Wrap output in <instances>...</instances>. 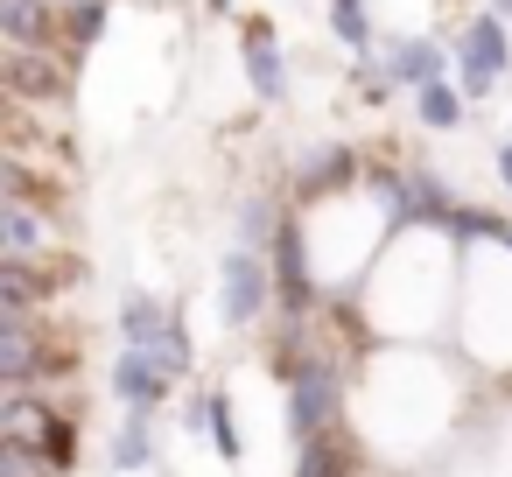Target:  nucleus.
I'll list each match as a JSON object with an SVG mask.
<instances>
[{"label":"nucleus","instance_id":"nucleus-27","mask_svg":"<svg viewBox=\"0 0 512 477\" xmlns=\"http://www.w3.org/2000/svg\"><path fill=\"white\" fill-rule=\"evenodd\" d=\"M491 15H505V22H512V0H491Z\"/></svg>","mask_w":512,"mask_h":477},{"label":"nucleus","instance_id":"nucleus-16","mask_svg":"<svg viewBox=\"0 0 512 477\" xmlns=\"http://www.w3.org/2000/svg\"><path fill=\"white\" fill-rule=\"evenodd\" d=\"M414 106H421V127H435V134H456V127L470 120V92H463V85H449V78L421 85V92H414Z\"/></svg>","mask_w":512,"mask_h":477},{"label":"nucleus","instance_id":"nucleus-13","mask_svg":"<svg viewBox=\"0 0 512 477\" xmlns=\"http://www.w3.org/2000/svg\"><path fill=\"white\" fill-rule=\"evenodd\" d=\"M57 29H64L57 0H0V36H8V50H50Z\"/></svg>","mask_w":512,"mask_h":477},{"label":"nucleus","instance_id":"nucleus-20","mask_svg":"<svg viewBox=\"0 0 512 477\" xmlns=\"http://www.w3.org/2000/svg\"><path fill=\"white\" fill-rule=\"evenodd\" d=\"M155 442H148V414H127V428L113 435V470H148Z\"/></svg>","mask_w":512,"mask_h":477},{"label":"nucleus","instance_id":"nucleus-26","mask_svg":"<svg viewBox=\"0 0 512 477\" xmlns=\"http://www.w3.org/2000/svg\"><path fill=\"white\" fill-rule=\"evenodd\" d=\"M498 183L512 190V141H498Z\"/></svg>","mask_w":512,"mask_h":477},{"label":"nucleus","instance_id":"nucleus-19","mask_svg":"<svg viewBox=\"0 0 512 477\" xmlns=\"http://www.w3.org/2000/svg\"><path fill=\"white\" fill-rule=\"evenodd\" d=\"M281 225H288V218L274 211V197H246V204H239V246H253V253H260Z\"/></svg>","mask_w":512,"mask_h":477},{"label":"nucleus","instance_id":"nucleus-2","mask_svg":"<svg viewBox=\"0 0 512 477\" xmlns=\"http://www.w3.org/2000/svg\"><path fill=\"white\" fill-rule=\"evenodd\" d=\"M274 372L288 379V428L302 442H316L337 414V365L330 358H295V351H274Z\"/></svg>","mask_w":512,"mask_h":477},{"label":"nucleus","instance_id":"nucleus-15","mask_svg":"<svg viewBox=\"0 0 512 477\" xmlns=\"http://www.w3.org/2000/svg\"><path fill=\"white\" fill-rule=\"evenodd\" d=\"M386 71H393V85H435V78H449V50L442 43H428V36H400L393 50H386Z\"/></svg>","mask_w":512,"mask_h":477},{"label":"nucleus","instance_id":"nucleus-25","mask_svg":"<svg viewBox=\"0 0 512 477\" xmlns=\"http://www.w3.org/2000/svg\"><path fill=\"white\" fill-rule=\"evenodd\" d=\"M351 78H358V92H365V99H386V92H393V71H386V64H358Z\"/></svg>","mask_w":512,"mask_h":477},{"label":"nucleus","instance_id":"nucleus-5","mask_svg":"<svg viewBox=\"0 0 512 477\" xmlns=\"http://www.w3.org/2000/svg\"><path fill=\"white\" fill-rule=\"evenodd\" d=\"M85 267L64 260V253H43V260H0V316H36V302H57L64 281H78Z\"/></svg>","mask_w":512,"mask_h":477},{"label":"nucleus","instance_id":"nucleus-10","mask_svg":"<svg viewBox=\"0 0 512 477\" xmlns=\"http://www.w3.org/2000/svg\"><path fill=\"white\" fill-rule=\"evenodd\" d=\"M274 295H281V309H309L316 302V274H309V232L288 218L281 232H274Z\"/></svg>","mask_w":512,"mask_h":477},{"label":"nucleus","instance_id":"nucleus-14","mask_svg":"<svg viewBox=\"0 0 512 477\" xmlns=\"http://www.w3.org/2000/svg\"><path fill=\"white\" fill-rule=\"evenodd\" d=\"M246 85H253L260 106H281V99H288V64H281L267 22H246Z\"/></svg>","mask_w":512,"mask_h":477},{"label":"nucleus","instance_id":"nucleus-1","mask_svg":"<svg viewBox=\"0 0 512 477\" xmlns=\"http://www.w3.org/2000/svg\"><path fill=\"white\" fill-rule=\"evenodd\" d=\"M0 435L8 442H29L36 456H50L57 470L78 463V421L57 414V393H36V386H8L0 400Z\"/></svg>","mask_w":512,"mask_h":477},{"label":"nucleus","instance_id":"nucleus-21","mask_svg":"<svg viewBox=\"0 0 512 477\" xmlns=\"http://www.w3.org/2000/svg\"><path fill=\"white\" fill-rule=\"evenodd\" d=\"M204 407H211V428H204V435H211V449H218L225 463H239L246 449H239V421H232V393H204Z\"/></svg>","mask_w":512,"mask_h":477},{"label":"nucleus","instance_id":"nucleus-7","mask_svg":"<svg viewBox=\"0 0 512 477\" xmlns=\"http://www.w3.org/2000/svg\"><path fill=\"white\" fill-rule=\"evenodd\" d=\"M43 253H64L57 211H43L36 197H0V260H43Z\"/></svg>","mask_w":512,"mask_h":477},{"label":"nucleus","instance_id":"nucleus-6","mask_svg":"<svg viewBox=\"0 0 512 477\" xmlns=\"http://www.w3.org/2000/svg\"><path fill=\"white\" fill-rule=\"evenodd\" d=\"M267 295H274V267H267L253 246H232L225 267H218V316H225L232 330H246V323L267 309Z\"/></svg>","mask_w":512,"mask_h":477},{"label":"nucleus","instance_id":"nucleus-18","mask_svg":"<svg viewBox=\"0 0 512 477\" xmlns=\"http://www.w3.org/2000/svg\"><path fill=\"white\" fill-rule=\"evenodd\" d=\"M113 22V0H64V43L71 50H92Z\"/></svg>","mask_w":512,"mask_h":477},{"label":"nucleus","instance_id":"nucleus-11","mask_svg":"<svg viewBox=\"0 0 512 477\" xmlns=\"http://www.w3.org/2000/svg\"><path fill=\"white\" fill-rule=\"evenodd\" d=\"M169 372L148 358V351H134V344H120L113 351V400H127V414H155L162 400H169Z\"/></svg>","mask_w":512,"mask_h":477},{"label":"nucleus","instance_id":"nucleus-9","mask_svg":"<svg viewBox=\"0 0 512 477\" xmlns=\"http://www.w3.org/2000/svg\"><path fill=\"white\" fill-rule=\"evenodd\" d=\"M43 372H57V344L43 337V323L36 316H0V379L36 386Z\"/></svg>","mask_w":512,"mask_h":477},{"label":"nucleus","instance_id":"nucleus-12","mask_svg":"<svg viewBox=\"0 0 512 477\" xmlns=\"http://www.w3.org/2000/svg\"><path fill=\"white\" fill-rule=\"evenodd\" d=\"M351 183H365V169L344 141H323L295 162V197H330V190H351Z\"/></svg>","mask_w":512,"mask_h":477},{"label":"nucleus","instance_id":"nucleus-3","mask_svg":"<svg viewBox=\"0 0 512 477\" xmlns=\"http://www.w3.org/2000/svg\"><path fill=\"white\" fill-rule=\"evenodd\" d=\"M120 337H127L134 351H148L169 379L190 372V330H183L155 295H127V302H120Z\"/></svg>","mask_w":512,"mask_h":477},{"label":"nucleus","instance_id":"nucleus-23","mask_svg":"<svg viewBox=\"0 0 512 477\" xmlns=\"http://www.w3.org/2000/svg\"><path fill=\"white\" fill-rule=\"evenodd\" d=\"M0 477H64L50 456H36L29 442H8V435H0Z\"/></svg>","mask_w":512,"mask_h":477},{"label":"nucleus","instance_id":"nucleus-24","mask_svg":"<svg viewBox=\"0 0 512 477\" xmlns=\"http://www.w3.org/2000/svg\"><path fill=\"white\" fill-rule=\"evenodd\" d=\"M295 477H344V449H337L330 435L302 442V463H295Z\"/></svg>","mask_w":512,"mask_h":477},{"label":"nucleus","instance_id":"nucleus-4","mask_svg":"<svg viewBox=\"0 0 512 477\" xmlns=\"http://www.w3.org/2000/svg\"><path fill=\"white\" fill-rule=\"evenodd\" d=\"M512 71V36H505V15H477L463 22V43H456V85L470 99H491V85Z\"/></svg>","mask_w":512,"mask_h":477},{"label":"nucleus","instance_id":"nucleus-17","mask_svg":"<svg viewBox=\"0 0 512 477\" xmlns=\"http://www.w3.org/2000/svg\"><path fill=\"white\" fill-rule=\"evenodd\" d=\"M435 232H442L449 246H477V239H491V246H498V239H505V218H491V211H477V204H456Z\"/></svg>","mask_w":512,"mask_h":477},{"label":"nucleus","instance_id":"nucleus-22","mask_svg":"<svg viewBox=\"0 0 512 477\" xmlns=\"http://www.w3.org/2000/svg\"><path fill=\"white\" fill-rule=\"evenodd\" d=\"M330 29L344 50H372V15H365V0H330Z\"/></svg>","mask_w":512,"mask_h":477},{"label":"nucleus","instance_id":"nucleus-8","mask_svg":"<svg viewBox=\"0 0 512 477\" xmlns=\"http://www.w3.org/2000/svg\"><path fill=\"white\" fill-rule=\"evenodd\" d=\"M0 78H8V99L22 106H71V64H57V50H8V64H0Z\"/></svg>","mask_w":512,"mask_h":477}]
</instances>
